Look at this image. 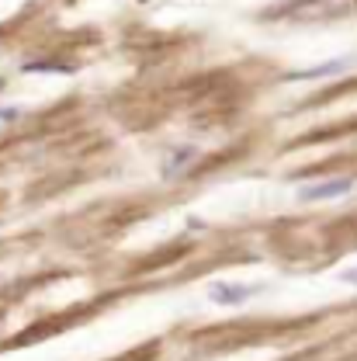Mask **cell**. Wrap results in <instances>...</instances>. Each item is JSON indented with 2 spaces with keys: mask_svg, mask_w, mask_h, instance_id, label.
<instances>
[{
  "mask_svg": "<svg viewBox=\"0 0 357 361\" xmlns=\"http://www.w3.org/2000/svg\"><path fill=\"white\" fill-rule=\"evenodd\" d=\"M347 191H354V180L351 178L319 180V184H306V188H299V202H330V198H344Z\"/></svg>",
  "mask_w": 357,
  "mask_h": 361,
  "instance_id": "6da1fadb",
  "label": "cell"
},
{
  "mask_svg": "<svg viewBox=\"0 0 357 361\" xmlns=\"http://www.w3.org/2000/svg\"><path fill=\"white\" fill-rule=\"evenodd\" d=\"M340 281H347V285H354V288H357V268L340 271Z\"/></svg>",
  "mask_w": 357,
  "mask_h": 361,
  "instance_id": "5b68a950",
  "label": "cell"
},
{
  "mask_svg": "<svg viewBox=\"0 0 357 361\" xmlns=\"http://www.w3.org/2000/svg\"><path fill=\"white\" fill-rule=\"evenodd\" d=\"M261 292V285H239V281H215L208 288V299L219 306H243L246 299H253Z\"/></svg>",
  "mask_w": 357,
  "mask_h": 361,
  "instance_id": "7a4b0ae2",
  "label": "cell"
},
{
  "mask_svg": "<svg viewBox=\"0 0 357 361\" xmlns=\"http://www.w3.org/2000/svg\"><path fill=\"white\" fill-rule=\"evenodd\" d=\"M198 157V149L194 146H184V149H174L170 157H167V167H163V178H177L180 171H187L191 167V160Z\"/></svg>",
  "mask_w": 357,
  "mask_h": 361,
  "instance_id": "277c9868",
  "label": "cell"
},
{
  "mask_svg": "<svg viewBox=\"0 0 357 361\" xmlns=\"http://www.w3.org/2000/svg\"><path fill=\"white\" fill-rule=\"evenodd\" d=\"M351 66V59L344 56V59H333V63H319V66H309V70H295L292 73V80H313V77H333V73H340V70H347Z\"/></svg>",
  "mask_w": 357,
  "mask_h": 361,
  "instance_id": "3957f363",
  "label": "cell"
}]
</instances>
